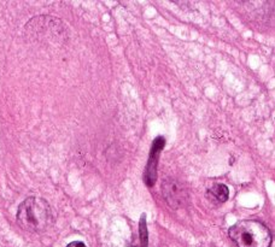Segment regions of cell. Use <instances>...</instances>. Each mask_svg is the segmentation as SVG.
I'll list each match as a JSON object with an SVG mask.
<instances>
[{"label":"cell","instance_id":"cell-6","mask_svg":"<svg viewBox=\"0 0 275 247\" xmlns=\"http://www.w3.org/2000/svg\"><path fill=\"white\" fill-rule=\"evenodd\" d=\"M140 240H141L142 247H147V231H146V222H145V216H142L140 221Z\"/></svg>","mask_w":275,"mask_h":247},{"label":"cell","instance_id":"cell-2","mask_svg":"<svg viewBox=\"0 0 275 247\" xmlns=\"http://www.w3.org/2000/svg\"><path fill=\"white\" fill-rule=\"evenodd\" d=\"M228 235L238 247H269L272 243L268 227L255 220L237 222L229 228Z\"/></svg>","mask_w":275,"mask_h":247},{"label":"cell","instance_id":"cell-3","mask_svg":"<svg viewBox=\"0 0 275 247\" xmlns=\"http://www.w3.org/2000/svg\"><path fill=\"white\" fill-rule=\"evenodd\" d=\"M165 140L164 137L158 136L156 137L155 141L152 142V148L151 152H150L149 160H147L146 169H145L144 174V181L145 183L149 187L154 186L157 180V165H158V159H160V156L162 150L164 148Z\"/></svg>","mask_w":275,"mask_h":247},{"label":"cell","instance_id":"cell-7","mask_svg":"<svg viewBox=\"0 0 275 247\" xmlns=\"http://www.w3.org/2000/svg\"><path fill=\"white\" fill-rule=\"evenodd\" d=\"M67 247H87V246L85 245L84 243H81V241H74V243L69 244Z\"/></svg>","mask_w":275,"mask_h":247},{"label":"cell","instance_id":"cell-1","mask_svg":"<svg viewBox=\"0 0 275 247\" xmlns=\"http://www.w3.org/2000/svg\"><path fill=\"white\" fill-rule=\"evenodd\" d=\"M53 211L43 198H27L17 210V222L28 231H43L53 223Z\"/></svg>","mask_w":275,"mask_h":247},{"label":"cell","instance_id":"cell-4","mask_svg":"<svg viewBox=\"0 0 275 247\" xmlns=\"http://www.w3.org/2000/svg\"><path fill=\"white\" fill-rule=\"evenodd\" d=\"M162 191L165 200H167V202L173 209H178V207L183 206L185 204L187 193H186L181 182L175 180V179H167L164 181V183H163Z\"/></svg>","mask_w":275,"mask_h":247},{"label":"cell","instance_id":"cell-5","mask_svg":"<svg viewBox=\"0 0 275 247\" xmlns=\"http://www.w3.org/2000/svg\"><path fill=\"white\" fill-rule=\"evenodd\" d=\"M206 196L209 202H215V204H224L229 198V189L226 184L215 183L210 188H207Z\"/></svg>","mask_w":275,"mask_h":247}]
</instances>
